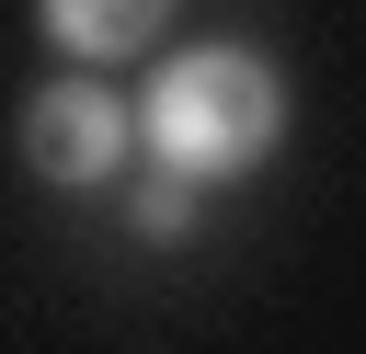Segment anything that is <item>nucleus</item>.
<instances>
[{"label": "nucleus", "mask_w": 366, "mask_h": 354, "mask_svg": "<svg viewBox=\"0 0 366 354\" xmlns=\"http://www.w3.org/2000/svg\"><path fill=\"white\" fill-rule=\"evenodd\" d=\"M34 11H46V34H57L69 57H92V69L149 57V46H160V23H172V0H34Z\"/></svg>", "instance_id": "nucleus-3"}, {"label": "nucleus", "mask_w": 366, "mask_h": 354, "mask_svg": "<svg viewBox=\"0 0 366 354\" xmlns=\"http://www.w3.org/2000/svg\"><path fill=\"white\" fill-rule=\"evenodd\" d=\"M137 137H149L160 171H183V183H240V171L286 137V80H274L252 46H183V57L149 80Z\"/></svg>", "instance_id": "nucleus-1"}, {"label": "nucleus", "mask_w": 366, "mask_h": 354, "mask_svg": "<svg viewBox=\"0 0 366 354\" xmlns=\"http://www.w3.org/2000/svg\"><path fill=\"white\" fill-rule=\"evenodd\" d=\"M126 137H137V114L103 91V80H46L34 103H23V160L46 171V183H103V171H126Z\"/></svg>", "instance_id": "nucleus-2"}, {"label": "nucleus", "mask_w": 366, "mask_h": 354, "mask_svg": "<svg viewBox=\"0 0 366 354\" xmlns=\"http://www.w3.org/2000/svg\"><path fill=\"white\" fill-rule=\"evenodd\" d=\"M183 194H194L183 171H172V183H137V206H126V217H137L149 240H172V228H183Z\"/></svg>", "instance_id": "nucleus-4"}]
</instances>
